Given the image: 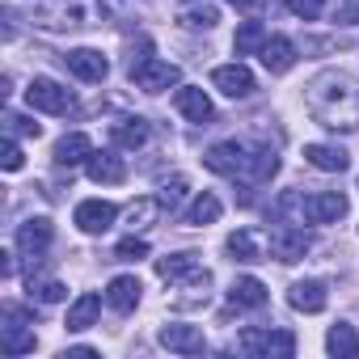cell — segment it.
I'll return each instance as SVG.
<instances>
[{"mask_svg": "<svg viewBox=\"0 0 359 359\" xmlns=\"http://www.w3.org/2000/svg\"><path fill=\"white\" fill-rule=\"evenodd\" d=\"M140 279L135 275H114L110 279V287H106V304L114 309V313H131L135 304H140Z\"/></svg>", "mask_w": 359, "mask_h": 359, "instance_id": "ffe728a7", "label": "cell"}, {"mask_svg": "<svg viewBox=\"0 0 359 359\" xmlns=\"http://www.w3.org/2000/svg\"><path fill=\"white\" fill-rule=\"evenodd\" d=\"M266 39H271V34L262 30V22H241L237 34H233V51H237V55H262Z\"/></svg>", "mask_w": 359, "mask_h": 359, "instance_id": "83f0119b", "label": "cell"}, {"mask_svg": "<svg viewBox=\"0 0 359 359\" xmlns=\"http://www.w3.org/2000/svg\"><path fill=\"white\" fill-rule=\"evenodd\" d=\"M237 351L262 355V359H287L296 355V334L292 330H245L237 338Z\"/></svg>", "mask_w": 359, "mask_h": 359, "instance_id": "277c9868", "label": "cell"}, {"mask_svg": "<svg viewBox=\"0 0 359 359\" xmlns=\"http://www.w3.org/2000/svg\"><path fill=\"white\" fill-rule=\"evenodd\" d=\"M127 76H131V81H135V89H144V93H165V89H173L177 81H182V68L169 64V60L148 55V60H144L140 68H131Z\"/></svg>", "mask_w": 359, "mask_h": 359, "instance_id": "8992f818", "label": "cell"}, {"mask_svg": "<svg viewBox=\"0 0 359 359\" xmlns=\"http://www.w3.org/2000/svg\"><path fill=\"white\" fill-rule=\"evenodd\" d=\"M110 140H114V148H144L148 144V123L144 118H118L110 127Z\"/></svg>", "mask_w": 359, "mask_h": 359, "instance_id": "f1b7e54d", "label": "cell"}, {"mask_svg": "<svg viewBox=\"0 0 359 359\" xmlns=\"http://www.w3.org/2000/svg\"><path fill=\"white\" fill-rule=\"evenodd\" d=\"M26 165V156H22V144H18V135H9V144H5V169L9 173H18Z\"/></svg>", "mask_w": 359, "mask_h": 359, "instance_id": "8d00e7d4", "label": "cell"}, {"mask_svg": "<svg viewBox=\"0 0 359 359\" xmlns=\"http://www.w3.org/2000/svg\"><path fill=\"white\" fill-rule=\"evenodd\" d=\"M287 9H292L300 22H317L321 9H325V0H287Z\"/></svg>", "mask_w": 359, "mask_h": 359, "instance_id": "d590c367", "label": "cell"}, {"mask_svg": "<svg viewBox=\"0 0 359 359\" xmlns=\"http://www.w3.org/2000/svg\"><path fill=\"white\" fill-rule=\"evenodd\" d=\"M346 216V195L342 191H317L309 195V224H334Z\"/></svg>", "mask_w": 359, "mask_h": 359, "instance_id": "e0dca14e", "label": "cell"}, {"mask_svg": "<svg viewBox=\"0 0 359 359\" xmlns=\"http://www.w3.org/2000/svg\"><path fill=\"white\" fill-rule=\"evenodd\" d=\"M287 304H292L296 313H321V309L330 304V292H325L321 279H296V283L287 287Z\"/></svg>", "mask_w": 359, "mask_h": 359, "instance_id": "4fadbf2b", "label": "cell"}, {"mask_svg": "<svg viewBox=\"0 0 359 359\" xmlns=\"http://www.w3.org/2000/svg\"><path fill=\"white\" fill-rule=\"evenodd\" d=\"M93 156V140L85 131H68L60 144H55V165L60 169H76V165H89Z\"/></svg>", "mask_w": 359, "mask_h": 359, "instance_id": "2e32d148", "label": "cell"}, {"mask_svg": "<svg viewBox=\"0 0 359 359\" xmlns=\"http://www.w3.org/2000/svg\"><path fill=\"white\" fill-rule=\"evenodd\" d=\"M304 161L321 173H342L351 165V152L342 144H304Z\"/></svg>", "mask_w": 359, "mask_h": 359, "instance_id": "ac0fdd59", "label": "cell"}, {"mask_svg": "<svg viewBox=\"0 0 359 359\" xmlns=\"http://www.w3.org/2000/svg\"><path fill=\"white\" fill-rule=\"evenodd\" d=\"M114 258H123V262H140V258H148V241H144V237H123L118 250H114Z\"/></svg>", "mask_w": 359, "mask_h": 359, "instance_id": "e575fe53", "label": "cell"}, {"mask_svg": "<svg viewBox=\"0 0 359 359\" xmlns=\"http://www.w3.org/2000/svg\"><path fill=\"white\" fill-rule=\"evenodd\" d=\"M229 5H233V9H254L258 0H229Z\"/></svg>", "mask_w": 359, "mask_h": 359, "instance_id": "74e56055", "label": "cell"}, {"mask_svg": "<svg viewBox=\"0 0 359 359\" xmlns=\"http://www.w3.org/2000/svg\"><path fill=\"white\" fill-rule=\"evenodd\" d=\"M89 177H93V182H102V187H118L123 177H127V165H123V156L114 148H106V152H93L89 156Z\"/></svg>", "mask_w": 359, "mask_h": 359, "instance_id": "d6986e66", "label": "cell"}, {"mask_svg": "<svg viewBox=\"0 0 359 359\" xmlns=\"http://www.w3.org/2000/svg\"><path fill=\"white\" fill-rule=\"evenodd\" d=\"M173 106H177V114H187L191 123H212V97L203 93V89H195V85H177V93H173Z\"/></svg>", "mask_w": 359, "mask_h": 359, "instance_id": "9a60e30c", "label": "cell"}, {"mask_svg": "<svg viewBox=\"0 0 359 359\" xmlns=\"http://www.w3.org/2000/svg\"><path fill=\"white\" fill-rule=\"evenodd\" d=\"M156 199H161V208L173 216L177 208H182V199H187V177H169V182H161Z\"/></svg>", "mask_w": 359, "mask_h": 359, "instance_id": "1f68e13d", "label": "cell"}, {"mask_svg": "<svg viewBox=\"0 0 359 359\" xmlns=\"http://www.w3.org/2000/svg\"><path fill=\"white\" fill-rule=\"evenodd\" d=\"M26 102H30V110H43V114H72L76 110V97H72V89H64L60 81H51V76H34L30 85H26Z\"/></svg>", "mask_w": 359, "mask_h": 359, "instance_id": "3957f363", "label": "cell"}, {"mask_svg": "<svg viewBox=\"0 0 359 359\" xmlns=\"http://www.w3.org/2000/svg\"><path fill=\"white\" fill-rule=\"evenodd\" d=\"M30 296H39L43 304H60V300L68 296V287H64L60 279H43V283H34V279H30Z\"/></svg>", "mask_w": 359, "mask_h": 359, "instance_id": "d6a6232c", "label": "cell"}, {"mask_svg": "<svg viewBox=\"0 0 359 359\" xmlns=\"http://www.w3.org/2000/svg\"><path fill=\"white\" fill-rule=\"evenodd\" d=\"M165 208H161V199L156 195H148V199H135L131 208H127V229L135 233V229H148V224H156V216H161Z\"/></svg>", "mask_w": 359, "mask_h": 359, "instance_id": "4dcf8cb0", "label": "cell"}, {"mask_svg": "<svg viewBox=\"0 0 359 359\" xmlns=\"http://www.w3.org/2000/svg\"><path fill=\"white\" fill-rule=\"evenodd\" d=\"M212 85L224 93V97H250L258 85H254V72L237 60V64H220V68H212Z\"/></svg>", "mask_w": 359, "mask_h": 359, "instance_id": "30bf717a", "label": "cell"}, {"mask_svg": "<svg viewBox=\"0 0 359 359\" xmlns=\"http://www.w3.org/2000/svg\"><path fill=\"white\" fill-rule=\"evenodd\" d=\"M195 271H199V258L195 254H165V258H156V275L165 283H177V279H187Z\"/></svg>", "mask_w": 359, "mask_h": 359, "instance_id": "4316f807", "label": "cell"}, {"mask_svg": "<svg viewBox=\"0 0 359 359\" xmlns=\"http://www.w3.org/2000/svg\"><path fill=\"white\" fill-rule=\"evenodd\" d=\"M203 165L220 177H237L245 187H258V182H271L279 173V156L275 148L266 144H245V140H224V144H212L203 152Z\"/></svg>", "mask_w": 359, "mask_h": 359, "instance_id": "7a4b0ae2", "label": "cell"}, {"mask_svg": "<svg viewBox=\"0 0 359 359\" xmlns=\"http://www.w3.org/2000/svg\"><path fill=\"white\" fill-rule=\"evenodd\" d=\"M51 237H55V229H51L47 216H30L26 224H18V250H22L26 258H39V254L51 245Z\"/></svg>", "mask_w": 359, "mask_h": 359, "instance_id": "7c38bea8", "label": "cell"}, {"mask_svg": "<svg viewBox=\"0 0 359 359\" xmlns=\"http://www.w3.org/2000/svg\"><path fill=\"white\" fill-rule=\"evenodd\" d=\"M304 106L325 131H359V85L346 72H317L304 85Z\"/></svg>", "mask_w": 359, "mask_h": 359, "instance_id": "6da1fadb", "label": "cell"}, {"mask_svg": "<svg viewBox=\"0 0 359 359\" xmlns=\"http://www.w3.org/2000/svg\"><path fill=\"white\" fill-rule=\"evenodd\" d=\"M262 64H266V72H287L292 64H296V43L292 39H283V34H271L266 39V47H262Z\"/></svg>", "mask_w": 359, "mask_h": 359, "instance_id": "cb8c5ba5", "label": "cell"}, {"mask_svg": "<svg viewBox=\"0 0 359 359\" xmlns=\"http://www.w3.org/2000/svg\"><path fill=\"white\" fill-rule=\"evenodd\" d=\"M97 313H102V296L97 292H81L76 300H72V309H68V334H81V330H89L93 321H97Z\"/></svg>", "mask_w": 359, "mask_h": 359, "instance_id": "7402d4cb", "label": "cell"}, {"mask_svg": "<svg viewBox=\"0 0 359 359\" xmlns=\"http://www.w3.org/2000/svg\"><path fill=\"white\" fill-rule=\"evenodd\" d=\"M177 22L187 30H212L220 22V9H216V0H187V5L177 9Z\"/></svg>", "mask_w": 359, "mask_h": 359, "instance_id": "603a6c76", "label": "cell"}, {"mask_svg": "<svg viewBox=\"0 0 359 359\" xmlns=\"http://www.w3.org/2000/svg\"><path fill=\"white\" fill-rule=\"evenodd\" d=\"M325 351L338 355V359H355V355H359V334H355V325H351V321L330 325V334H325Z\"/></svg>", "mask_w": 359, "mask_h": 359, "instance_id": "d4e9b609", "label": "cell"}, {"mask_svg": "<svg viewBox=\"0 0 359 359\" xmlns=\"http://www.w3.org/2000/svg\"><path fill=\"white\" fill-rule=\"evenodd\" d=\"M64 64H68V72H72L76 81H85V85H102V81H106V72H110L106 55H102V51H93V47H76V51H68V55H64Z\"/></svg>", "mask_w": 359, "mask_h": 359, "instance_id": "ba28073f", "label": "cell"}, {"mask_svg": "<svg viewBox=\"0 0 359 359\" xmlns=\"http://www.w3.org/2000/svg\"><path fill=\"white\" fill-rule=\"evenodd\" d=\"M177 287H182V296H173V304L177 309H191V304H203L208 300V292H212V275L199 266L195 275H187V279H177Z\"/></svg>", "mask_w": 359, "mask_h": 359, "instance_id": "484cf974", "label": "cell"}, {"mask_svg": "<svg viewBox=\"0 0 359 359\" xmlns=\"http://www.w3.org/2000/svg\"><path fill=\"white\" fill-rule=\"evenodd\" d=\"M0 351H5V355H26V351H34V317H30L22 304H5Z\"/></svg>", "mask_w": 359, "mask_h": 359, "instance_id": "5b68a950", "label": "cell"}, {"mask_svg": "<svg viewBox=\"0 0 359 359\" xmlns=\"http://www.w3.org/2000/svg\"><path fill=\"white\" fill-rule=\"evenodd\" d=\"M220 212H224V203H220L212 191H203V195H195V203L182 212V220H187V224H216Z\"/></svg>", "mask_w": 359, "mask_h": 359, "instance_id": "f546056e", "label": "cell"}, {"mask_svg": "<svg viewBox=\"0 0 359 359\" xmlns=\"http://www.w3.org/2000/svg\"><path fill=\"white\" fill-rule=\"evenodd\" d=\"M229 304H233V309H262V304H266V283L254 279V275L233 279V287H229Z\"/></svg>", "mask_w": 359, "mask_h": 359, "instance_id": "44dd1931", "label": "cell"}, {"mask_svg": "<svg viewBox=\"0 0 359 359\" xmlns=\"http://www.w3.org/2000/svg\"><path fill=\"white\" fill-rule=\"evenodd\" d=\"M161 346L173 351V355H203L208 351V338L199 325H161Z\"/></svg>", "mask_w": 359, "mask_h": 359, "instance_id": "9c48e42d", "label": "cell"}, {"mask_svg": "<svg viewBox=\"0 0 359 359\" xmlns=\"http://www.w3.org/2000/svg\"><path fill=\"white\" fill-rule=\"evenodd\" d=\"M224 250H229L233 262H245V266L266 258V241H262V233H254V229H237V233H229Z\"/></svg>", "mask_w": 359, "mask_h": 359, "instance_id": "5bb4252c", "label": "cell"}, {"mask_svg": "<svg viewBox=\"0 0 359 359\" xmlns=\"http://www.w3.org/2000/svg\"><path fill=\"white\" fill-rule=\"evenodd\" d=\"M5 131H9V135H34V140H39V131H43V127H39V123H30V118H26V114H18V110H5Z\"/></svg>", "mask_w": 359, "mask_h": 359, "instance_id": "836d02e7", "label": "cell"}, {"mask_svg": "<svg viewBox=\"0 0 359 359\" xmlns=\"http://www.w3.org/2000/svg\"><path fill=\"white\" fill-rule=\"evenodd\" d=\"M313 250V237L304 233V224H275L271 229V254L279 262H300Z\"/></svg>", "mask_w": 359, "mask_h": 359, "instance_id": "52a82bcc", "label": "cell"}, {"mask_svg": "<svg viewBox=\"0 0 359 359\" xmlns=\"http://www.w3.org/2000/svg\"><path fill=\"white\" fill-rule=\"evenodd\" d=\"M114 216H118V208L114 203H106V199H85V203H76V212H72V220H76V229L81 233H106L110 224H114Z\"/></svg>", "mask_w": 359, "mask_h": 359, "instance_id": "8fae6325", "label": "cell"}]
</instances>
